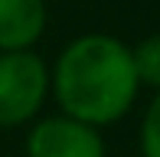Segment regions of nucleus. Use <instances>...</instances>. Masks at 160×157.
<instances>
[{
  "mask_svg": "<svg viewBox=\"0 0 160 157\" xmlns=\"http://www.w3.org/2000/svg\"><path fill=\"white\" fill-rule=\"evenodd\" d=\"M49 98L56 108L105 131L137 108L141 78L124 39L111 33H82L49 62Z\"/></svg>",
  "mask_w": 160,
  "mask_h": 157,
  "instance_id": "1",
  "label": "nucleus"
},
{
  "mask_svg": "<svg viewBox=\"0 0 160 157\" xmlns=\"http://www.w3.org/2000/svg\"><path fill=\"white\" fill-rule=\"evenodd\" d=\"M49 102V62L36 49L0 53V128H26Z\"/></svg>",
  "mask_w": 160,
  "mask_h": 157,
  "instance_id": "2",
  "label": "nucleus"
},
{
  "mask_svg": "<svg viewBox=\"0 0 160 157\" xmlns=\"http://www.w3.org/2000/svg\"><path fill=\"white\" fill-rule=\"evenodd\" d=\"M26 157H108V144L101 128L65 111L39 115L26 124L23 134Z\"/></svg>",
  "mask_w": 160,
  "mask_h": 157,
  "instance_id": "3",
  "label": "nucleus"
},
{
  "mask_svg": "<svg viewBox=\"0 0 160 157\" xmlns=\"http://www.w3.org/2000/svg\"><path fill=\"white\" fill-rule=\"evenodd\" d=\"M49 26L46 0H0V53L36 49Z\"/></svg>",
  "mask_w": 160,
  "mask_h": 157,
  "instance_id": "4",
  "label": "nucleus"
},
{
  "mask_svg": "<svg viewBox=\"0 0 160 157\" xmlns=\"http://www.w3.org/2000/svg\"><path fill=\"white\" fill-rule=\"evenodd\" d=\"M131 56H134V69H137V78H141V89L157 92L160 89V33H150L141 43H134Z\"/></svg>",
  "mask_w": 160,
  "mask_h": 157,
  "instance_id": "5",
  "label": "nucleus"
},
{
  "mask_svg": "<svg viewBox=\"0 0 160 157\" xmlns=\"http://www.w3.org/2000/svg\"><path fill=\"white\" fill-rule=\"evenodd\" d=\"M141 157H160V89L141 115Z\"/></svg>",
  "mask_w": 160,
  "mask_h": 157,
  "instance_id": "6",
  "label": "nucleus"
}]
</instances>
